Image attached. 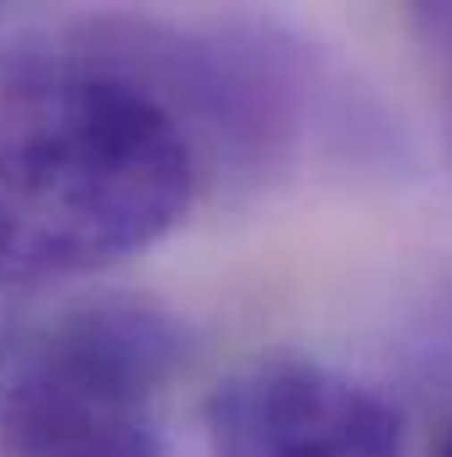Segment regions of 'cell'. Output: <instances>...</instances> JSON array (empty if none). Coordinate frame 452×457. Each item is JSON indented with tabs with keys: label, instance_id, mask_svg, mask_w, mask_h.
<instances>
[{
	"label": "cell",
	"instance_id": "cell-5",
	"mask_svg": "<svg viewBox=\"0 0 452 457\" xmlns=\"http://www.w3.org/2000/svg\"><path fill=\"white\" fill-rule=\"evenodd\" d=\"M410 37L431 86V107H437V138L448 154V176H452V0L448 5H410Z\"/></svg>",
	"mask_w": 452,
	"mask_h": 457
},
{
	"label": "cell",
	"instance_id": "cell-1",
	"mask_svg": "<svg viewBox=\"0 0 452 457\" xmlns=\"http://www.w3.org/2000/svg\"><path fill=\"white\" fill-rule=\"evenodd\" d=\"M197 187L187 128L86 21L0 48V282L128 261L187 219Z\"/></svg>",
	"mask_w": 452,
	"mask_h": 457
},
{
	"label": "cell",
	"instance_id": "cell-6",
	"mask_svg": "<svg viewBox=\"0 0 452 457\" xmlns=\"http://www.w3.org/2000/svg\"><path fill=\"white\" fill-rule=\"evenodd\" d=\"M437 457H452V426L442 431V442H437Z\"/></svg>",
	"mask_w": 452,
	"mask_h": 457
},
{
	"label": "cell",
	"instance_id": "cell-3",
	"mask_svg": "<svg viewBox=\"0 0 452 457\" xmlns=\"http://www.w3.org/2000/svg\"><path fill=\"white\" fill-rule=\"evenodd\" d=\"M86 27L176 112L203 176L224 170L234 181H266L298 154L320 86L282 32L255 21L160 16H96Z\"/></svg>",
	"mask_w": 452,
	"mask_h": 457
},
{
	"label": "cell",
	"instance_id": "cell-4",
	"mask_svg": "<svg viewBox=\"0 0 452 457\" xmlns=\"http://www.w3.org/2000/svg\"><path fill=\"white\" fill-rule=\"evenodd\" d=\"M208 457H405V415L372 383L298 356L229 372L203 404Z\"/></svg>",
	"mask_w": 452,
	"mask_h": 457
},
{
	"label": "cell",
	"instance_id": "cell-2",
	"mask_svg": "<svg viewBox=\"0 0 452 457\" xmlns=\"http://www.w3.org/2000/svg\"><path fill=\"white\" fill-rule=\"evenodd\" d=\"M187 330L144 298H96L21 345L0 378L5 457H165L155 404Z\"/></svg>",
	"mask_w": 452,
	"mask_h": 457
}]
</instances>
